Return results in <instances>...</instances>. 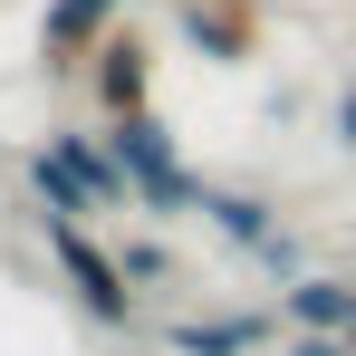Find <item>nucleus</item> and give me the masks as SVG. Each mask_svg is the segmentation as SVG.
Masks as SVG:
<instances>
[{
    "instance_id": "nucleus-7",
    "label": "nucleus",
    "mask_w": 356,
    "mask_h": 356,
    "mask_svg": "<svg viewBox=\"0 0 356 356\" xmlns=\"http://www.w3.org/2000/svg\"><path fill=\"white\" fill-rule=\"evenodd\" d=\"M49 154L87 183V202H97V212H135V183H125V164H116V145H106V135H87V125H49Z\"/></svg>"
},
{
    "instance_id": "nucleus-3",
    "label": "nucleus",
    "mask_w": 356,
    "mask_h": 356,
    "mask_svg": "<svg viewBox=\"0 0 356 356\" xmlns=\"http://www.w3.org/2000/svg\"><path fill=\"white\" fill-rule=\"evenodd\" d=\"M125 29V0H49L39 10V67L49 77H87V58Z\"/></svg>"
},
{
    "instance_id": "nucleus-4",
    "label": "nucleus",
    "mask_w": 356,
    "mask_h": 356,
    "mask_svg": "<svg viewBox=\"0 0 356 356\" xmlns=\"http://www.w3.org/2000/svg\"><path fill=\"white\" fill-rule=\"evenodd\" d=\"M87 106H97V125L154 106V39H145V29H116V39L87 58Z\"/></svg>"
},
{
    "instance_id": "nucleus-14",
    "label": "nucleus",
    "mask_w": 356,
    "mask_h": 356,
    "mask_svg": "<svg viewBox=\"0 0 356 356\" xmlns=\"http://www.w3.org/2000/svg\"><path fill=\"white\" fill-rule=\"evenodd\" d=\"M347 356H356V327H347Z\"/></svg>"
},
{
    "instance_id": "nucleus-13",
    "label": "nucleus",
    "mask_w": 356,
    "mask_h": 356,
    "mask_svg": "<svg viewBox=\"0 0 356 356\" xmlns=\"http://www.w3.org/2000/svg\"><path fill=\"white\" fill-rule=\"evenodd\" d=\"M260 270H270V280H308V250H298V232L270 241V250H260Z\"/></svg>"
},
{
    "instance_id": "nucleus-10",
    "label": "nucleus",
    "mask_w": 356,
    "mask_h": 356,
    "mask_svg": "<svg viewBox=\"0 0 356 356\" xmlns=\"http://www.w3.org/2000/svg\"><path fill=\"white\" fill-rule=\"evenodd\" d=\"M19 174H29V193H39V222H97V202H87V183L67 174L49 145H29L19 154Z\"/></svg>"
},
{
    "instance_id": "nucleus-11",
    "label": "nucleus",
    "mask_w": 356,
    "mask_h": 356,
    "mask_svg": "<svg viewBox=\"0 0 356 356\" xmlns=\"http://www.w3.org/2000/svg\"><path fill=\"white\" fill-rule=\"evenodd\" d=\"M116 260H125V280H135V289H174V250H164V241H125Z\"/></svg>"
},
{
    "instance_id": "nucleus-6",
    "label": "nucleus",
    "mask_w": 356,
    "mask_h": 356,
    "mask_svg": "<svg viewBox=\"0 0 356 356\" xmlns=\"http://www.w3.org/2000/svg\"><path fill=\"white\" fill-rule=\"evenodd\" d=\"M174 29H183V49L193 58H212V67H241V58H260V0H183L174 10Z\"/></svg>"
},
{
    "instance_id": "nucleus-5",
    "label": "nucleus",
    "mask_w": 356,
    "mask_h": 356,
    "mask_svg": "<svg viewBox=\"0 0 356 356\" xmlns=\"http://www.w3.org/2000/svg\"><path fill=\"white\" fill-rule=\"evenodd\" d=\"M289 318L280 308H202V318H164V347L174 356H270Z\"/></svg>"
},
{
    "instance_id": "nucleus-2",
    "label": "nucleus",
    "mask_w": 356,
    "mask_h": 356,
    "mask_svg": "<svg viewBox=\"0 0 356 356\" xmlns=\"http://www.w3.org/2000/svg\"><path fill=\"white\" fill-rule=\"evenodd\" d=\"M39 232H49V260H58L67 298H77L97 327H116V337H125V327L145 318V289L125 280V260H116V250H106L97 232H87V222H39Z\"/></svg>"
},
{
    "instance_id": "nucleus-1",
    "label": "nucleus",
    "mask_w": 356,
    "mask_h": 356,
    "mask_svg": "<svg viewBox=\"0 0 356 356\" xmlns=\"http://www.w3.org/2000/svg\"><path fill=\"white\" fill-rule=\"evenodd\" d=\"M106 145H116V164L125 183H135V212H154V222H183V212H202V174L183 164V145H174V125L154 116H116L106 125Z\"/></svg>"
},
{
    "instance_id": "nucleus-12",
    "label": "nucleus",
    "mask_w": 356,
    "mask_h": 356,
    "mask_svg": "<svg viewBox=\"0 0 356 356\" xmlns=\"http://www.w3.org/2000/svg\"><path fill=\"white\" fill-rule=\"evenodd\" d=\"M327 135H337V154L356 164V77H337V97H327Z\"/></svg>"
},
{
    "instance_id": "nucleus-9",
    "label": "nucleus",
    "mask_w": 356,
    "mask_h": 356,
    "mask_svg": "<svg viewBox=\"0 0 356 356\" xmlns=\"http://www.w3.org/2000/svg\"><path fill=\"white\" fill-rule=\"evenodd\" d=\"M202 222H212V232L232 241L241 260H260V250H270V241L289 232V222H280V212H270V193H241V183H202Z\"/></svg>"
},
{
    "instance_id": "nucleus-8",
    "label": "nucleus",
    "mask_w": 356,
    "mask_h": 356,
    "mask_svg": "<svg viewBox=\"0 0 356 356\" xmlns=\"http://www.w3.org/2000/svg\"><path fill=\"white\" fill-rule=\"evenodd\" d=\"M280 318H289L298 337H347L356 327V280L347 270H308V280L280 289Z\"/></svg>"
}]
</instances>
